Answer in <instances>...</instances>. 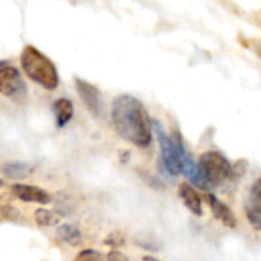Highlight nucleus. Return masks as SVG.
I'll use <instances>...</instances> for the list:
<instances>
[{
    "instance_id": "obj_1",
    "label": "nucleus",
    "mask_w": 261,
    "mask_h": 261,
    "mask_svg": "<svg viewBox=\"0 0 261 261\" xmlns=\"http://www.w3.org/2000/svg\"><path fill=\"white\" fill-rule=\"evenodd\" d=\"M112 122L124 141L139 148H148L151 145L153 121L138 98L127 93L116 96L112 104Z\"/></svg>"
},
{
    "instance_id": "obj_2",
    "label": "nucleus",
    "mask_w": 261,
    "mask_h": 261,
    "mask_svg": "<svg viewBox=\"0 0 261 261\" xmlns=\"http://www.w3.org/2000/svg\"><path fill=\"white\" fill-rule=\"evenodd\" d=\"M20 64L28 78L40 84L46 90H55L58 87V72L50 58H47L37 47L28 44L20 54Z\"/></svg>"
},
{
    "instance_id": "obj_3",
    "label": "nucleus",
    "mask_w": 261,
    "mask_h": 261,
    "mask_svg": "<svg viewBox=\"0 0 261 261\" xmlns=\"http://www.w3.org/2000/svg\"><path fill=\"white\" fill-rule=\"evenodd\" d=\"M153 130L158 136V142L161 147V162L165 168V171L176 177L182 173V161H180V136L176 135V138L170 136L164 125L158 121H153Z\"/></svg>"
},
{
    "instance_id": "obj_4",
    "label": "nucleus",
    "mask_w": 261,
    "mask_h": 261,
    "mask_svg": "<svg viewBox=\"0 0 261 261\" xmlns=\"http://www.w3.org/2000/svg\"><path fill=\"white\" fill-rule=\"evenodd\" d=\"M199 164L214 187L228 180L234 171V168H232L231 162L226 159V156H223L219 151H205L200 156Z\"/></svg>"
},
{
    "instance_id": "obj_5",
    "label": "nucleus",
    "mask_w": 261,
    "mask_h": 261,
    "mask_svg": "<svg viewBox=\"0 0 261 261\" xmlns=\"http://www.w3.org/2000/svg\"><path fill=\"white\" fill-rule=\"evenodd\" d=\"M0 92L15 102H23L28 95V87L21 78V73L17 67L8 64L6 61H2L0 64Z\"/></svg>"
},
{
    "instance_id": "obj_6",
    "label": "nucleus",
    "mask_w": 261,
    "mask_h": 261,
    "mask_svg": "<svg viewBox=\"0 0 261 261\" xmlns=\"http://www.w3.org/2000/svg\"><path fill=\"white\" fill-rule=\"evenodd\" d=\"M180 161H182V173L193 185H196L200 190H213L214 188V185L210 182L205 171L202 170L200 164L196 162L191 158V154L185 150L182 139H180Z\"/></svg>"
},
{
    "instance_id": "obj_7",
    "label": "nucleus",
    "mask_w": 261,
    "mask_h": 261,
    "mask_svg": "<svg viewBox=\"0 0 261 261\" xmlns=\"http://www.w3.org/2000/svg\"><path fill=\"white\" fill-rule=\"evenodd\" d=\"M75 87L83 104L95 118H98L102 110V98H101V92L98 90V87H95L93 84L81 78H75Z\"/></svg>"
},
{
    "instance_id": "obj_8",
    "label": "nucleus",
    "mask_w": 261,
    "mask_h": 261,
    "mask_svg": "<svg viewBox=\"0 0 261 261\" xmlns=\"http://www.w3.org/2000/svg\"><path fill=\"white\" fill-rule=\"evenodd\" d=\"M12 194L26 203H40V205H47L52 202V196L44 191L43 188L32 187V185H24V184H14L11 187Z\"/></svg>"
},
{
    "instance_id": "obj_9",
    "label": "nucleus",
    "mask_w": 261,
    "mask_h": 261,
    "mask_svg": "<svg viewBox=\"0 0 261 261\" xmlns=\"http://www.w3.org/2000/svg\"><path fill=\"white\" fill-rule=\"evenodd\" d=\"M245 213L251 226L257 231H261V177L251 187L249 199L245 205Z\"/></svg>"
},
{
    "instance_id": "obj_10",
    "label": "nucleus",
    "mask_w": 261,
    "mask_h": 261,
    "mask_svg": "<svg viewBox=\"0 0 261 261\" xmlns=\"http://www.w3.org/2000/svg\"><path fill=\"white\" fill-rule=\"evenodd\" d=\"M205 202L208 203V206L211 208V213L213 216L220 220L226 228H236L237 226V219H236V214L229 210V206L226 203H223L222 200H219L214 194L211 193H206L203 196Z\"/></svg>"
},
{
    "instance_id": "obj_11",
    "label": "nucleus",
    "mask_w": 261,
    "mask_h": 261,
    "mask_svg": "<svg viewBox=\"0 0 261 261\" xmlns=\"http://www.w3.org/2000/svg\"><path fill=\"white\" fill-rule=\"evenodd\" d=\"M35 164L32 162H23V161H12V162H5L2 165V174L5 179L9 180H21L28 179L35 173Z\"/></svg>"
},
{
    "instance_id": "obj_12",
    "label": "nucleus",
    "mask_w": 261,
    "mask_h": 261,
    "mask_svg": "<svg viewBox=\"0 0 261 261\" xmlns=\"http://www.w3.org/2000/svg\"><path fill=\"white\" fill-rule=\"evenodd\" d=\"M179 197L184 202V205L197 217H200L203 214L202 210V197L197 194V191L188 185V184H180L179 185Z\"/></svg>"
},
{
    "instance_id": "obj_13",
    "label": "nucleus",
    "mask_w": 261,
    "mask_h": 261,
    "mask_svg": "<svg viewBox=\"0 0 261 261\" xmlns=\"http://www.w3.org/2000/svg\"><path fill=\"white\" fill-rule=\"evenodd\" d=\"M52 110H54V116H55L58 128L64 127L73 116V104L69 98H58L52 104Z\"/></svg>"
},
{
    "instance_id": "obj_14",
    "label": "nucleus",
    "mask_w": 261,
    "mask_h": 261,
    "mask_svg": "<svg viewBox=\"0 0 261 261\" xmlns=\"http://www.w3.org/2000/svg\"><path fill=\"white\" fill-rule=\"evenodd\" d=\"M57 239L67 245V246H80L81 242H83V236L80 232V229L73 225H69V223H64V225H60L57 228Z\"/></svg>"
},
{
    "instance_id": "obj_15",
    "label": "nucleus",
    "mask_w": 261,
    "mask_h": 261,
    "mask_svg": "<svg viewBox=\"0 0 261 261\" xmlns=\"http://www.w3.org/2000/svg\"><path fill=\"white\" fill-rule=\"evenodd\" d=\"M34 217H35V223H37V225H40V226H44V228L57 226V225L61 222L60 214H57L55 211L44 210V208L37 210V211H35V214H34Z\"/></svg>"
},
{
    "instance_id": "obj_16",
    "label": "nucleus",
    "mask_w": 261,
    "mask_h": 261,
    "mask_svg": "<svg viewBox=\"0 0 261 261\" xmlns=\"http://www.w3.org/2000/svg\"><path fill=\"white\" fill-rule=\"evenodd\" d=\"M104 246H110V248H119V246H124L125 245V236L119 231H115V232H110L104 242H102Z\"/></svg>"
},
{
    "instance_id": "obj_17",
    "label": "nucleus",
    "mask_w": 261,
    "mask_h": 261,
    "mask_svg": "<svg viewBox=\"0 0 261 261\" xmlns=\"http://www.w3.org/2000/svg\"><path fill=\"white\" fill-rule=\"evenodd\" d=\"M73 261H106L104 255L95 249H84L81 251Z\"/></svg>"
},
{
    "instance_id": "obj_18",
    "label": "nucleus",
    "mask_w": 261,
    "mask_h": 261,
    "mask_svg": "<svg viewBox=\"0 0 261 261\" xmlns=\"http://www.w3.org/2000/svg\"><path fill=\"white\" fill-rule=\"evenodd\" d=\"M0 211H2V217H3V220L15 222V220H18V219L21 217V216H20V213H18V210H17V208H14V206L3 205Z\"/></svg>"
},
{
    "instance_id": "obj_19",
    "label": "nucleus",
    "mask_w": 261,
    "mask_h": 261,
    "mask_svg": "<svg viewBox=\"0 0 261 261\" xmlns=\"http://www.w3.org/2000/svg\"><path fill=\"white\" fill-rule=\"evenodd\" d=\"M106 260L107 261H128V258L122 254V252H119V251H110L107 255H106Z\"/></svg>"
},
{
    "instance_id": "obj_20",
    "label": "nucleus",
    "mask_w": 261,
    "mask_h": 261,
    "mask_svg": "<svg viewBox=\"0 0 261 261\" xmlns=\"http://www.w3.org/2000/svg\"><path fill=\"white\" fill-rule=\"evenodd\" d=\"M142 261H159L156 260L154 257H151V255H145V257H142Z\"/></svg>"
},
{
    "instance_id": "obj_21",
    "label": "nucleus",
    "mask_w": 261,
    "mask_h": 261,
    "mask_svg": "<svg viewBox=\"0 0 261 261\" xmlns=\"http://www.w3.org/2000/svg\"><path fill=\"white\" fill-rule=\"evenodd\" d=\"M257 47H258V52L261 54V40L260 41H257Z\"/></svg>"
}]
</instances>
